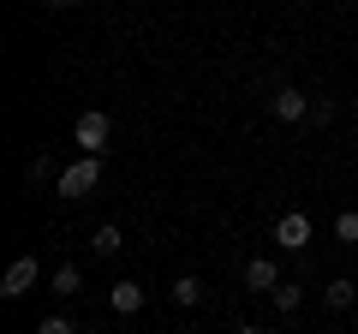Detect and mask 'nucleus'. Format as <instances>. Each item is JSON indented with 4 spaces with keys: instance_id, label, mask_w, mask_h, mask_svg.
Instances as JSON below:
<instances>
[{
    "instance_id": "obj_1",
    "label": "nucleus",
    "mask_w": 358,
    "mask_h": 334,
    "mask_svg": "<svg viewBox=\"0 0 358 334\" xmlns=\"http://www.w3.org/2000/svg\"><path fill=\"white\" fill-rule=\"evenodd\" d=\"M96 185H102V155H78V161H72V167L60 173V197H66V203L90 197Z\"/></svg>"
},
{
    "instance_id": "obj_2",
    "label": "nucleus",
    "mask_w": 358,
    "mask_h": 334,
    "mask_svg": "<svg viewBox=\"0 0 358 334\" xmlns=\"http://www.w3.org/2000/svg\"><path fill=\"white\" fill-rule=\"evenodd\" d=\"M108 138H114V119H108L102 108H84V114H78V126H72V143H78L84 155H102Z\"/></svg>"
},
{
    "instance_id": "obj_3",
    "label": "nucleus",
    "mask_w": 358,
    "mask_h": 334,
    "mask_svg": "<svg viewBox=\"0 0 358 334\" xmlns=\"http://www.w3.org/2000/svg\"><path fill=\"white\" fill-rule=\"evenodd\" d=\"M310 233H317V227H310V215H305V209H287V215L275 221V245H281V251H305V245H310Z\"/></svg>"
},
{
    "instance_id": "obj_4",
    "label": "nucleus",
    "mask_w": 358,
    "mask_h": 334,
    "mask_svg": "<svg viewBox=\"0 0 358 334\" xmlns=\"http://www.w3.org/2000/svg\"><path fill=\"white\" fill-rule=\"evenodd\" d=\"M310 102H317V96L293 90V84H287V90H275V96H268V108H275V119H287V126H299V119H310Z\"/></svg>"
},
{
    "instance_id": "obj_5",
    "label": "nucleus",
    "mask_w": 358,
    "mask_h": 334,
    "mask_svg": "<svg viewBox=\"0 0 358 334\" xmlns=\"http://www.w3.org/2000/svg\"><path fill=\"white\" fill-rule=\"evenodd\" d=\"M30 286H36V257H18L6 269V281H0V298H24Z\"/></svg>"
},
{
    "instance_id": "obj_6",
    "label": "nucleus",
    "mask_w": 358,
    "mask_h": 334,
    "mask_svg": "<svg viewBox=\"0 0 358 334\" xmlns=\"http://www.w3.org/2000/svg\"><path fill=\"white\" fill-rule=\"evenodd\" d=\"M245 286H251V293H275V286H281V269L268 257H251L245 263Z\"/></svg>"
},
{
    "instance_id": "obj_7",
    "label": "nucleus",
    "mask_w": 358,
    "mask_h": 334,
    "mask_svg": "<svg viewBox=\"0 0 358 334\" xmlns=\"http://www.w3.org/2000/svg\"><path fill=\"white\" fill-rule=\"evenodd\" d=\"M108 305H114L120 317H131V310H143V286L138 281H120L114 293H108Z\"/></svg>"
},
{
    "instance_id": "obj_8",
    "label": "nucleus",
    "mask_w": 358,
    "mask_h": 334,
    "mask_svg": "<svg viewBox=\"0 0 358 334\" xmlns=\"http://www.w3.org/2000/svg\"><path fill=\"white\" fill-rule=\"evenodd\" d=\"M90 245H96V257H120V245H126V233H120L114 221H102V227H96V239H90Z\"/></svg>"
},
{
    "instance_id": "obj_9",
    "label": "nucleus",
    "mask_w": 358,
    "mask_h": 334,
    "mask_svg": "<svg viewBox=\"0 0 358 334\" xmlns=\"http://www.w3.org/2000/svg\"><path fill=\"white\" fill-rule=\"evenodd\" d=\"M167 298H173V305H179V310H192V305H197V298H203V281H192V275H179V281H173V286H167Z\"/></svg>"
},
{
    "instance_id": "obj_10",
    "label": "nucleus",
    "mask_w": 358,
    "mask_h": 334,
    "mask_svg": "<svg viewBox=\"0 0 358 334\" xmlns=\"http://www.w3.org/2000/svg\"><path fill=\"white\" fill-rule=\"evenodd\" d=\"M54 293H60V298H72V293H84V275H78L72 263H66V269H54Z\"/></svg>"
},
{
    "instance_id": "obj_11",
    "label": "nucleus",
    "mask_w": 358,
    "mask_h": 334,
    "mask_svg": "<svg viewBox=\"0 0 358 334\" xmlns=\"http://www.w3.org/2000/svg\"><path fill=\"white\" fill-rule=\"evenodd\" d=\"M268 298H275V310H299V305H305V286L281 281V286H275V293H268Z\"/></svg>"
},
{
    "instance_id": "obj_12",
    "label": "nucleus",
    "mask_w": 358,
    "mask_h": 334,
    "mask_svg": "<svg viewBox=\"0 0 358 334\" xmlns=\"http://www.w3.org/2000/svg\"><path fill=\"white\" fill-rule=\"evenodd\" d=\"M334 239H341V245H358V209H341V215H334Z\"/></svg>"
},
{
    "instance_id": "obj_13",
    "label": "nucleus",
    "mask_w": 358,
    "mask_h": 334,
    "mask_svg": "<svg viewBox=\"0 0 358 334\" xmlns=\"http://www.w3.org/2000/svg\"><path fill=\"white\" fill-rule=\"evenodd\" d=\"M322 298H329L334 310H346V305H352V281H329V286H322Z\"/></svg>"
},
{
    "instance_id": "obj_14",
    "label": "nucleus",
    "mask_w": 358,
    "mask_h": 334,
    "mask_svg": "<svg viewBox=\"0 0 358 334\" xmlns=\"http://www.w3.org/2000/svg\"><path fill=\"white\" fill-rule=\"evenodd\" d=\"M36 334H78V322H72V317H42Z\"/></svg>"
},
{
    "instance_id": "obj_15",
    "label": "nucleus",
    "mask_w": 358,
    "mask_h": 334,
    "mask_svg": "<svg viewBox=\"0 0 358 334\" xmlns=\"http://www.w3.org/2000/svg\"><path fill=\"white\" fill-rule=\"evenodd\" d=\"M48 173H54V167H48V155H36V161L24 167V180H30V185H42V180H48Z\"/></svg>"
},
{
    "instance_id": "obj_16",
    "label": "nucleus",
    "mask_w": 358,
    "mask_h": 334,
    "mask_svg": "<svg viewBox=\"0 0 358 334\" xmlns=\"http://www.w3.org/2000/svg\"><path fill=\"white\" fill-rule=\"evenodd\" d=\"M310 119H317V126H329V119H334V102H329V96H317V102H310Z\"/></svg>"
},
{
    "instance_id": "obj_17",
    "label": "nucleus",
    "mask_w": 358,
    "mask_h": 334,
    "mask_svg": "<svg viewBox=\"0 0 358 334\" xmlns=\"http://www.w3.org/2000/svg\"><path fill=\"white\" fill-rule=\"evenodd\" d=\"M42 6H54V13H60V6H72V0H42Z\"/></svg>"
},
{
    "instance_id": "obj_18",
    "label": "nucleus",
    "mask_w": 358,
    "mask_h": 334,
    "mask_svg": "<svg viewBox=\"0 0 358 334\" xmlns=\"http://www.w3.org/2000/svg\"><path fill=\"white\" fill-rule=\"evenodd\" d=\"M239 334H263V328H257V322H245V328H239Z\"/></svg>"
},
{
    "instance_id": "obj_19",
    "label": "nucleus",
    "mask_w": 358,
    "mask_h": 334,
    "mask_svg": "<svg viewBox=\"0 0 358 334\" xmlns=\"http://www.w3.org/2000/svg\"><path fill=\"white\" fill-rule=\"evenodd\" d=\"M179 334H185V328H179Z\"/></svg>"
}]
</instances>
